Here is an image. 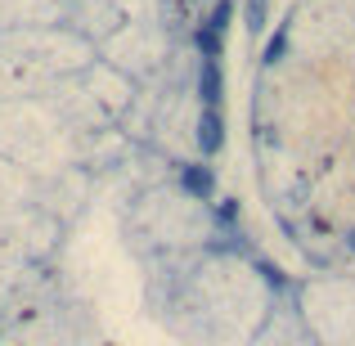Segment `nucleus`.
<instances>
[{
  "instance_id": "nucleus-1",
  "label": "nucleus",
  "mask_w": 355,
  "mask_h": 346,
  "mask_svg": "<svg viewBox=\"0 0 355 346\" xmlns=\"http://www.w3.org/2000/svg\"><path fill=\"white\" fill-rule=\"evenodd\" d=\"M198 144H202V153H220V144H225V117H220V108H202Z\"/></svg>"
},
{
  "instance_id": "nucleus-2",
  "label": "nucleus",
  "mask_w": 355,
  "mask_h": 346,
  "mask_svg": "<svg viewBox=\"0 0 355 346\" xmlns=\"http://www.w3.org/2000/svg\"><path fill=\"white\" fill-rule=\"evenodd\" d=\"M198 95H202V108H216V104H220V95H225V77H220V63H216V59H202Z\"/></svg>"
},
{
  "instance_id": "nucleus-3",
  "label": "nucleus",
  "mask_w": 355,
  "mask_h": 346,
  "mask_svg": "<svg viewBox=\"0 0 355 346\" xmlns=\"http://www.w3.org/2000/svg\"><path fill=\"white\" fill-rule=\"evenodd\" d=\"M180 189L193 193V198H211V193H216V180H211L207 166H180Z\"/></svg>"
},
{
  "instance_id": "nucleus-4",
  "label": "nucleus",
  "mask_w": 355,
  "mask_h": 346,
  "mask_svg": "<svg viewBox=\"0 0 355 346\" xmlns=\"http://www.w3.org/2000/svg\"><path fill=\"white\" fill-rule=\"evenodd\" d=\"M193 45L202 50V59H220V45H225V32H216V27L202 23V32L193 36Z\"/></svg>"
},
{
  "instance_id": "nucleus-5",
  "label": "nucleus",
  "mask_w": 355,
  "mask_h": 346,
  "mask_svg": "<svg viewBox=\"0 0 355 346\" xmlns=\"http://www.w3.org/2000/svg\"><path fill=\"white\" fill-rule=\"evenodd\" d=\"M230 9H234V5H230V0H220V5H216V9H211V18H207V27H216V32H225V23H230Z\"/></svg>"
},
{
  "instance_id": "nucleus-6",
  "label": "nucleus",
  "mask_w": 355,
  "mask_h": 346,
  "mask_svg": "<svg viewBox=\"0 0 355 346\" xmlns=\"http://www.w3.org/2000/svg\"><path fill=\"white\" fill-rule=\"evenodd\" d=\"M261 18H266V0H248V27L252 32L261 27Z\"/></svg>"
},
{
  "instance_id": "nucleus-7",
  "label": "nucleus",
  "mask_w": 355,
  "mask_h": 346,
  "mask_svg": "<svg viewBox=\"0 0 355 346\" xmlns=\"http://www.w3.org/2000/svg\"><path fill=\"white\" fill-rule=\"evenodd\" d=\"M284 45H288V36H284V32H279V36H275V41H270V50H266V59H270V63H275V59H279V54H284Z\"/></svg>"
},
{
  "instance_id": "nucleus-8",
  "label": "nucleus",
  "mask_w": 355,
  "mask_h": 346,
  "mask_svg": "<svg viewBox=\"0 0 355 346\" xmlns=\"http://www.w3.org/2000/svg\"><path fill=\"white\" fill-rule=\"evenodd\" d=\"M351 252H355V234H351Z\"/></svg>"
}]
</instances>
